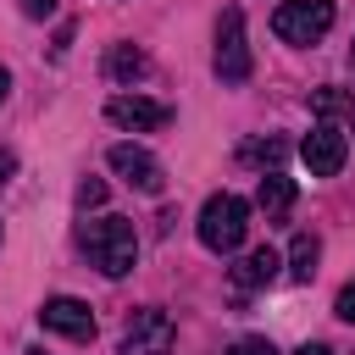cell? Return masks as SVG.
<instances>
[{"label": "cell", "instance_id": "2", "mask_svg": "<svg viewBox=\"0 0 355 355\" xmlns=\"http://www.w3.org/2000/svg\"><path fill=\"white\" fill-rule=\"evenodd\" d=\"M244 233H250V205L239 194H211L200 205V244L211 255H233L244 244Z\"/></svg>", "mask_w": 355, "mask_h": 355}, {"label": "cell", "instance_id": "1", "mask_svg": "<svg viewBox=\"0 0 355 355\" xmlns=\"http://www.w3.org/2000/svg\"><path fill=\"white\" fill-rule=\"evenodd\" d=\"M78 244H83V255L105 277H128L133 261H139V233H133L128 216H94V222H83L78 227Z\"/></svg>", "mask_w": 355, "mask_h": 355}, {"label": "cell", "instance_id": "22", "mask_svg": "<svg viewBox=\"0 0 355 355\" xmlns=\"http://www.w3.org/2000/svg\"><path fill=\"white\" fill-rule=\"evenodd\" d=\"M6 94H11V72L0 67V100H6Z\"/></svg>", "mask_w": 355, "mask_h": 355}, {"label": "cell", "instance_id": "13", "mask_svg": "<svg viewBox=\"0 0 355 355\" xmlns=\"http://www.w3.org/2000/svg\"><path fill=\"white\" fill-rule=\"evenodd\" d=\"M105 67H111V78H116V83H133V78H144V72H150L144 50H133V44H116Z\"/></svg>", "mask_w": 355, "mask_h": 355}, {"label": "cell", "instance_id": "4", "mask_svg": "<svg viewBox=\"0 0 355 355\" xmlns=\"http://www.w3.org/2000/svg\"><path fill=\"white\" fill-rule=\"evenodd\" d=\"M216 78L222 83H244L250 78V44H244V11L227 6L222 22H216V55H211Z\"/></svg>", "mask_w": 355, "mask_h": 355}, {"label": "cell", "instance_id": "12", "mask_svg": "<svg viewBox=\"0 0 355 355\" xmlns=\"http://www.w3.org/2000/svg\"><path fill=\"white\" fill-rule=\"evenodd\" d=\"M316 261H322V239H316V233H294V244H288V272H294L300 283H311V277H316Z\"/></svg>", "mask_w": 355, "mask_h": 355}, {"label": "cell", "instance_id": "5", "mask_svg": "<svg viewBox=\"0 0 355 355\" xmlns=\"http://www.w3.org/2000/svg\"><path fill=\"white\" fill-rule=\"evenodd\" d=\"M111 172L128 183V189H139V194H161L166 189V166L144 150V144H111Z\"/></svg>", "mask_w": 355, "mask_h": 355}, {"label": "cell", "instance_id": "23", "mask_svg": "<svg viewBox=\"0 0 355 355\" xmlns=\"http://www.w3.org/2000/svg\"><path fill=\"white\" fill-rule=\"evenodd\" d=\"M28 355H44V349H28Z\"/></svg>", "mask_w": 355, "mask_h": 355}, {"label": "cell", "instance_id": "7", "mask_svg": "<svg viewBox=\"0 0 355 355\" xmlns=\"http://www.w3.org/2000/svg\"><path fill=\"white\" fill-rule=\"evenodd\" d=\"M39 327H44V333H61V338H72V344H89V338H94V311H89L83 300H72V294H50V300L39 305Z\"/></svg>", "mask_w": 355, "mask_h": 355}, {"label": "cell", "instance_id": "20", "mask_svg": "<svg viewBox=\"0 0 355 355\" xmlns=\"http://www.w3.org/2000/svg\"><path fill=\"white\" fill-rule=\"evenodd\" d=\"M11 172H17V155H11V150H0V189L11 183Z\"/></svg>", "mask_w": 355, "mask_h": 355}, {"label": "cell", "instance_id": "6", "mask_svg": "<svg viewBox=\"0 0 355 355\" xmlns=\"http://www.w3.org/2000/svg\"><path fill=\"white\" fill-rule=\"evenodd\" d=\"M116 355H172V316H166V311H155V305L133 311Z\"/></svg>", "mask_w": 355, "mask_h": 355}, {"label": "cell", "instance_id": "15", "mask_svg": "<svg viewBox=\"0 0 355 355\" xmlns=\"http://www.w3.org/2000/svg\"><path fill=\"white\" fill-rule=\"evenodd\" d=\"M283 150H288L283 139H255V144H250L244 155H250V161H283Z\"/></svg>", "mask_w": 355, "mask_h": 355}, {"label": "cell", "instance_id": "21", "mask_svg": "<svg viewBox=\"0 0 355 355\" xmlns=\"http://www.w3.org/2000/svg\"><path fill=\"white\" fill-rule=\"evenodd\" d=\"M294 355H333V349H327V344H300Z\"/></svg>", "mask_w": 355, "mask_h": 355}, {"label": "cell", "instance_id": "10", "mask_svg": "<svg viewBox=\"0 0 355 355\" xmlns=\"http://www.w3.org/2000/svg\"><path fill=\"white\" fill-rule=\"evenodd\" d=\"M277 266H283V255H277L272 244H255V250L233 266V283H239V288H266V283L277 277Z\"/></svg>", "mask_w": 355, "mask_h": 355}, {"label": "cell", "instance_id": "11", "mask_svg": "<svg viewBox=\"0 0 355 355\" xmlns=\"http://www.w3.org/2000/svg\"><path fill=\"white\" fill-rule=\"evenodd\" d=\"M255 205H261V216H266V222H283V216H288V205H294V178L266 172V178H261V189H255Z\"/></svg>", "mask_w": 355, "mask_h": 355}, {"label": "cell", "instance_id": "9", "mask_svg": "<svg viewBox=\"0 0 355 355\" xmlns=\"http://www.w3.org/2000/svg\"><path fill=\"white\" fill-rule=\"evenodd\" d=\"M300 155H305V166H311V178H338V166H344V155H349V144H344V133H338L333 122H316V128L305 133V144H300Z\"/></svg>", "mask_w": 355, "mask_h": 355}, {"label": "cell", "instance_id": "8", "mask_svg": "<svg viewBox=\"0 0 355 355\" xmlns=\"http://www.w3.org/2000/svg\"><path fill=\"white\" fill-rule=\"evenodd\" d=\"M105 116H111L116 128H128V133H150V128H166V122H172V105L144 100V94H111V100H105Z\"/></svg>", "mask_w": 355, "mask_h": 355}, {"label": "cell", "instance_id": "16", "mask_svg": "<svg viewBox=\"0 0 355 355\" xmlns=\"http://www.w3.org/2000/svg\"><path fill=\"white\" fill-rule=\"evenodd\" d=\"M78 205H83V211H89V205H105V183H100V178H83V183H78Z\"/></svg>", "mask_w": 355, "mask_h": 355}, {"label": "cell", "instance_id": "18", "mask_svg": "<svg viewBox=\"0 0 355 355\" xmlns=\"http://www.w3.org/2000/svg\"><path fill=\"white\" fill-rule=\"evenodd\" d=\"M333 311H338L344 322H355V283H344V288H338V300H333Z\"/></svg>", "mask_w": 355, "mask_h": 355}, {"label": "cell", "instance_id": "14", "mask_svg": "<svg viewBox=\"0 0 355 355\" xmlns=\"http://www.w3.org/2000/svg\"><path fill=\"white\" fill-rule=\"evenodd\" d=\"M311 111H316V116H338V111H349V116H355V100H349V94H338V89H316V94H311Z\"/></svg>", "mask_w": 355, "mask_h": 355}, {"label": "cell", "instance_id": "17", "mask_svg": "<svg viewBox=\"0 0 355 355\" xmlns=\"http://www.w3.org/2000/svg\"><path fill=\"white\" fill-rule=\"evenodd\" d=\"M233 355H277V344H272V338H239Z\"/></svg>", "mask_w": 355, "mask_h": 355}, {"label": "cell", "instance_id": "24", "mask_svg": "<svg viewBox=\"0 0 355 355\" xmlns=\"http://www.w3.org/2000/svg\"><path fill=\"white\" fill-rule=\"evenodd\" d=\"M349 61H355V50H349Z\"/></svg>", "mask_w": 355, "mask_h": 355}, {"label": "cell", "instance_id": "19", "mask_svg": "<svg viewBox=\"0 0 355 355\" xmlns=\"http://www.w3.org/2000/svg\"><path fill=\"white\" fill-rule=\"evenodd\" d=\"M22 11H28V17H39V22H44V17H50V11H55V0H22Z\"/></svg>", "mask_w": 355, "mask_h": 355}, {"label": "cell", "instance_id": "3", "mask_svg": "<svg viewBox=\"0 0 355 355\" xmlns=\"http://www.w3.org/2000/svg\"><path fill=\"white\" fill-rule=\"evenodd\" d=\"M333 28V0H283L272 11V33L283 44H316Z\"/></svg>", "mask_w": 355, "mask_h": 355}]
</instances>
